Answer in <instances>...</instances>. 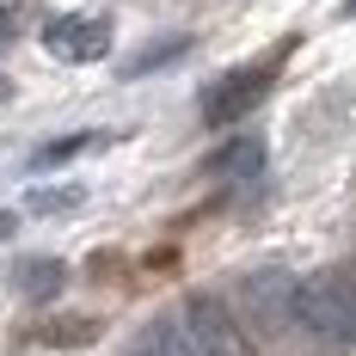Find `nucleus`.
<instances>
[{
    "label": "nucleus",
    "mask_w": 356,
    "mask_h": 356,
    "mask_svg": "<svg viewBox=\"0 0 356 356\" xmlns=\"http://www.w3.org/2000/svg\"><path fill=\"white\" fill-rule=\"evenodd\" d=\"M295 325L320 332L332 344H356V283H344V277L295 283Z\"/></svg>",
    "instance_id": "nucleus-1"
},
{
    "label": "nucleus",
    "mask_w": 356,
    "mask_h": 356,
    "mask_svg": "<svg viewBox=\"0 0 356 356\" xmlns=\"http://www.w3.org/2000/svg\"><path fill=\"white\" fill-rule=\"evenodd\" d=\"M264 92H270V68H264V62L227 68L209 92H203V123H240V117H252V105H258Z\"/></svg>",
    "instance_id": "nucleus-2"
},
{
    "label": "nucleus",
    "mask_w": 356,
    "mask_h": 356,
    "mask_svg": "<svg viewBox=\"0 0 356 356\" xmlns=\"http://www.w3.org/2000/svg\"><path fill=\"white\" fill-rule=\"evenodd\" d=\"M178 320H184L191 344H197L203 356H246V338H240V325H234V314H227L215 295H191V301L178 307Z\"/></svg>",
    "instance_id": "nucleus-3"
},
{
    "label": "nucleus",
    "mask_w": 356,
    "mask_h": 356,
    "mask_svg": "<svg viewBox=\"0 0 356 356\" xmlns=\"http://www.w3.org/2000/svg\"><path fill=\"white\" fill-rule=\"evenodd\" d=\"M43 49L56 62H99L111 49V25L99 13H62V19L43 25Z\"/></svg>",
    "instance_id": "nucleus-4"
},
{
    "label": "nucleus",
    "mask_w": 356,
    "mask_h": 356,
    "mask_svg": "<svg viewBox=\"0 0 356 356\" xmlns=\"http://www.w3.org/2000/svg\"><path fill=\"white\" fill-rule=\"evenodd\" d=\"M240 295H246V314L264 325V332L295 325V283H289L283 270H258V277H246Z\"/></svg>",
    "instance_id": "nucleus-5"
},
{
    "label": "nucleus",
    "mask_w": 356,
    "mask_h": 356,
    "mask_svg": "<svg viewBox=\"0 0 356 356\" xmlns=\"http://www.w3.org/2000/svg\"><path fill=\"white\" fill-rule=\"evenodd\" d=\"M209 166H215V178H227V184H252V178L264 172V136H234Z\"/></svg>",
    "instance_id": "nucleus-6"
},
{
    "label": "nucleus",
    "mask_w": 356,
    "mask_h": 356,
    "mask_svg": "<svg viewBox=\"0 0 356 356\" xmlns=\"http://www.w3.org/2000/svg\"><path fill=\"white\" fill-rule=\"evenodd\" d=\"M62 283H68V264L62 258H19L13 264V289L25 301H49V295H62Z\"/></svg>",
    "instance_id": "nucleus-7"
},
{
    "label": "nucleus",
    "mask_w": 356,
    "mask_h": 356,
    "mask_svg": "<svg viewBox=\"0 0 356 356\" xmlns=\"http://www.w3.org/2000/svg\"><path fill=\"white\" fill-rule=\"evenodd\" d=\"M129 356H203V350L191 344L184 320L172 314V320H154V325H147L142 338H136V350H129Z\"/></svg>",
    "instance_id": "nucleus-8"
},
{
    "label": "nucleus",
    "mask_w": 356,
    "mask_h": 356,
    "mask_svg": "<svg viewBox=\"0 0 356 356\" xmlns=\"http://www.w3.org/2000/svg\"><path fill=\"white\" fill-rule=\"evenodd\" d=\"M86 203V191L80 184H56V191H31V215H68Z\"/></svg>",
    "instance_id": "nucleus-9"
},
{
    "label": "nucleus",
    "mask_w": 356,
    "mask_h": 356,
    "mask_svg": "<svg viewBox=\"0 0 356 356\" xmlns=\"http://www.w3.org/2000/svg\"><path fill=\"white\" fill-rule=\"evenodd\" d=\"M86 147H99V136L86 129V136H68V142H49L31 154V166H62V160H74V154H86Z\"/></svg>",
    "instance_id": "nucleus-10"
},
{
    "label": "nucleus",
    "mask_w": 356,
    "mask_h": 356,
    "mask_svg": "<svg viewBox=\"0 0 356 356\" xmlns=\"http://www.w3.org/2000/svg\"><path fill=\"white\" fill-rule=\"evenodd\" d=\"M191 43L184 37H166V43H154V49H142L136 62H129V74H147V68H160V62H172V56H184Z\"/></svg>",
    "instance_id": "nucleus-11"
},
{
    "label": "nucleus",
    "mask_w": 356,
    "mask_h": 356,
    "mask_svg": "<svg viewBox=\"0 0 356 356\" xmlns=\"http://www.w3.org/2000/svg\"><path fill=\"white\" fill-rule=\"evenodd\" d=\"M19 25H25V0H0V43L19 37Z\"/></svg>",
    "instance_id": "nucleus-12"
},
{
    "label": "nucleus",
    "mask_w": 356,
    "mask_h": 356,
    "mask_svg": "<svg viewBox=\"0 0 356 356\" xmlns=\"http://www.w3.org/2000/svg\"><path fill=\"white\" fill-rule=\"evenodd\" d=\"M13 227H19V215H13V209H0V240H6Z\"/></svg>",
    "instance_id": "nucleus-13"
},
{
    "label": "nucleus",
    "mask_w": 356,
    "mask_h": 356,
    "mask_svg": "<svg viewBox=\"0 0 356 356\" xmlns=\"http://www.w3.org/2000/svg\"><path fill=\"white\" fill-rule=\"evenodd\" d=\"M338 13H344V19H356V0H344V6H338Z\"/></svg>",
    "instance_id": "nucleus-14"
},
{
    "label": "nucleus",
    "mask_w": 356,
    "mask_h": 356,
    "mask_svg": "<svg viewBox=\"0 0 356 356\" xmlns=\"http://www.w3.org/2000/svg\"><path fill=\"white\" fill-rule=\"evenodd\" d=\"M6 92H13V86H6V74H0V99H6Z\"/></svg>",
    "instance_id": "nucleus-15"
}]
</instances>
